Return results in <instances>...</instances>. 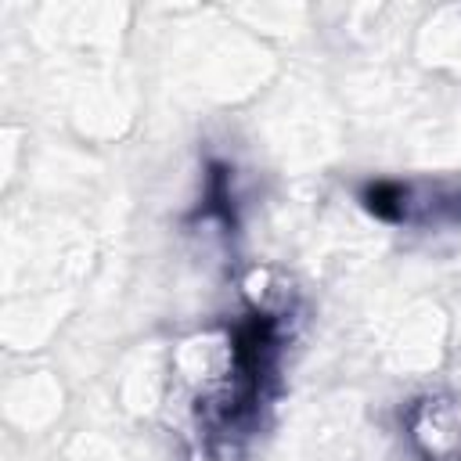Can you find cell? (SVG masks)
<instances>
[{
    "label": "cell",
    "mask_w": 461,
    "mask_h": 461,
    "mask_svg": "<svg viewBox=\"0 0 461 461\" xmlns=\"http://www.w3.org/2000/svg\"><path fill=\"white\" fill-rule=\"evenodd\" d=\"M418 191H421V198H414L411 184H375L367 191V205L385 220L421 223V227L461 220V187L457 184L418 180Z\"/></svg>",
    "instance_id": "obj_1"
}]
</instances>
